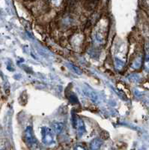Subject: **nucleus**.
Instances as JSON below:
<instances>
[{
    "instance_id": "obj_1",
    "label": "nucleus",
    "mask_w": 149,
    "mask_h": 150,
    "mask_svg": "<svg viewBox=\"0 0 149 150\" xmlns=\"http://www.w3.org/2000/svg\"><path fill=\"white\" fill-rule=\"evenodd\" d=\"M42 142L47 146L53 145L55 143V135L50 128L47 127H43L41 129Z\"/></svg>"
},
{
    "instance_id": "obj_2",
    "label": "nucleus",
    "mask_w": 149,
    "mask_h": 150,
    "mask_svg": "<svg viewBox=\"0 0 149 150\" xmlns=\"http://www.w3.org/2000/svg\"><path fill=\"white\" fill-rule=\"evenodd\" d=\"M25 140L27 145L30 147L36 146L37 144V141L33 134L32 128L30 126H28L25 130Z\"/></svg>"
},
{
    "instance_id": "obj_3",
    "label": "nucleus",
    "mask_w": 149,
    "mask_h": 150,
    "mask_svg": "<svg viewBox=\"0 0 149 150\" xmlns=\"http://www.w3.org/2000/svg\"><path fill=\"white\" fill-rule=\"evenodd\" d=\"M74 128L77 129V132H78V135L81 137L83 134L85 133V125L83 123V122L81 120H76V124L74 125Z\"/></svg>"
},
{
    "instance_id": "obj_4",
    "label": "nucleus",
    "mask_w": 149,
    "mask_h": 150,
    "mask_svg": "<svg viewBox=\"0 0 149 150\" xmlns=\"http://www.w3.org/2000/svg\"><path fill=\"white\" fill-rule=\"evenodd\" d=\"M53 126H54L55 132L57 134H60L61 132V131H62L64 125L61 122H56L53 125Z\"/></svg>"
},
{
    "instance_id": "obj_5",
    "label": "nucleus",
    "mask_w": 149,
    "mask_h": 150,
    "mask_svg": "<svg viewBox=\"0 0 149 150\" xmlns=\"http://www.w3.org/2000/svg\"><path fill=\"white\" fill-rule=\"evenodd\" d=\"M145 68L149 71V47H146V56H145Z\"/></svg>"
}]
</instances>
